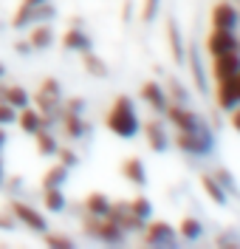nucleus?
Segmentation results:
<instances>
[{"label": "nucleus", "instance_id": "16", "mask_svg": "<svg viewBox=\"0 0 240 249\" xmlns=\"http://www.w3.org/2000/svg\"><path fill=\"white\" fill-rule=\"evenodd\" d=\"M63 48L65 51H77V54H82V51L94 48V43H91V37H88L80 26H71V29L65 31V37H63Z\"/></svg>", "mask_w": 240, "mask_h": 249}, {"label": "nucleus", "instance_id": "2", "mask_svg": "<svg viewBox=\"0 0 240 249\" xmlns=\"http://www.w3.org/2000/svg\"><path fill=\"white\" fill-rule=\"evenodd\" d=\"M176 144L178 150H184L190 156H209L215 150V133L207 122H201L195 130H178Z\"/></svg>", "mask_w": 240, "mask_h": 249}, {"label": "nucleus", "instance_id": "3", "mask_svg": "<svg viewBox=\"0 0 240 249\" xmlns=\"http://www.w3.org/2000/svg\"><path fill=\"white\" fill-rule=\"evenodd\" d=\"M85 232L96 238V241H102V244H108V247H122L125 244V230L111 221L108 215H88L85 213Z\"/></svg>", "mask_w": 240, "mask_h": 249}, {"label": "nucleus", "instance_id": "26", "mask_svg": "<svg viewBox=\"0 0 240 249\" xmlns=\"http://www.w3.org/2000/svg\"><path fill=\"white\" fill-rule=\"evenodd\" d=\"M108 210H111V198L108 196H102V193H91L88 198H85V213L88 215H108Z\"/></svg>", "mask_w": 240, "mask_h": 249}, {"label": "nucleus", "instance_id": "12", "mask_svg": "<svg viewBox=\"0 0 240 249\" xmlns=\"http://www.w3.org/2000/svg\"><path fill=\"white\" fill-rule=\"evenodd\" d=\"M238 23H240V15L232 3H218L212 9V29H232L235 31Z\"/></svg>", "mask_w": 240, "mask_h": 249}, {"label": "nucleus", "instance_id": "44", "mask_svg": "<svg viewBox=\"0 0 240 249\" xmlns=\"http://www.w3.org/2000/svg\"><path fill=\"white\" fill-rule=\"evenodd\" d=\"M0 181H3V161H0Z\"/></svg>", "mask_w": 240, "mask_h": 249}, {"label": "nucleus", "instance_id": "1", "mask_svg": "<svg viewBox=\"0 0 240 249\" xmlns=\"http://www.w3.org/2000/svg\"><path fill=\"white\" fill-rule=\"evenodd\" d=\"M105 124L111 127L116 136H122V139H133V136L142 130V122H139V113H136L133 99H130V96H116L113 105H111V110H108Z\"/></svg>", "mask_w": 240, "mask_h": 249}, {"label": "nucleus", "instance_id": "20", "mask_svg": "<svg viewBox=\"0 0 240 249\" xmlns=\"http://www.w3.org/2000/svg\"><path fill=\"white\" fill-rule=\"evenodd\" d=\"M29 91L23 88V85H3V93H0V102H9L12 108H26L29 105Z\"/></svg>", "mask_w": 240, "mask_h": 249}, {"label": "nucleus", "instance_id": "15", "mask_svg": "<svg viewBox=\"0 0 240 249\" xmlns=\"http://www.w3.org/2000/svg\"><path fill=\"white\" fill-rule=\"evenodd\" d=\"M144 136L150 142V147L156 150V153H164L167 147H170V136H167V130H164V124L159 119H150V122L144 124Z\"/></svg>", "mask_w": 240, "mask_h": 249}, {"label": "nucleus", "instance_id": "10", "mask_svg": "<svg viewBox=\"0 0 240 249\" xmlns=\"http://www.w3.org/2000/svg\"><path fill=\"white\" fill-rule=\"evenodd\" d=\"M167 116H170V122L176 124L178 130H195L198 124L204 122L198 113H192L187 105H178V102H173V105H167V110H164Z\"/></svg>", "mask_w": 240, "mask_h": 249}, {"label": "nucleus", "instance_id": "45", "mask_svg": "<svg viewBox=\"0 0 240 249\" xmlns=\"http://www.w3.org/2000/svg\"><path fill=\"white\" fill-rule=\"evenodd\" d=\"M238 91H240V74H238Z\"/></svg>", "mask_w": 240, "mask_h": 249}, {"label": "nucleus", "instance_id": "43", "mask_svg": "<svg viewBox=\"0 0 240 249\" xmlns=\"http://www.w3.org/2000/svg\"><path fill=\"white\" fill-rule=\"evenodd\" d=\"M6 77V68H3V62H0V79Z\"/></svg>", "mask_w": 240, "mask_h": 249}, {"label": "nucleus", "instance_id": "38", "mask_svg": "<svg viewBox=\"0 0 240 249\" xmlns=\"http://www.w3.org/2000/svg\"><path fill=\"white\" fill-rule=\"evenodd\" d=\"M82 108H85V102H82L80 96H71L68 105H65V110H74V113H82Z\"/></svg>", "mask_w": 240, "mask_h": 249}, {"label": "nucleus", "instance_id": "28", "mask_svg": "<svg viewBox=\"0 0 240 249\" xmlns=\"http://www.w3.org/2000/svg\"><path fill=\"white\" fill-rule=\"evenodd\" d=\"M34 139H37V150H40L43 156H54L57 153V147H60L57 139H54V133H51L48 127H43L40 133H34Z\"/></svg>", "mask_w": 240, "mask_h": 249}, {"label": "nucleus", "instance_id": "34", "mask_svg": "<svg viewBox=\"0 0 240 249\" xmlns=\"http://www.w3.org/2000/svg\"><path fill=\"white\" fill-rule=\"evenodd\" d=\"M57 159H60V164H65V167H68V170H71V167H77V164H80V156L74 153V150H71V147H57Z\"/></svg>", "mask_w": 240, "mask_h": 249}, {"label": "nucleus", "instance_id": "6", "mask_svg": "<svg viewBox=\"0 0 240 249\" xmlns=\"http://www.w3.org/2000/svg\"><path fill=\"white\" fill-rule=\"evenodd\" d=\"M12 215H15V221H20V224H26L32 232H46L48 230V221L43 213H37L32 204H26V201H12V210H9Z\"/></svg>", "mask_w": 240, "mask_h": 249}, {"label": "nucleus", "instance_id": "39", "mask_svg": "<svg viewBox=\"0 0 240 249\" xmlns=\"http://www.w3.org/2000/svg\"><path fill=\"white\" fill-rule=\"evenodd\" d=\"M0 230H6V232L15 230V215H12V213H9V215H0Z\"/></svg>", "mask_w": 240, "mask_h": 249}, {"label": "nucleus", "instance_id": "5", "mask_svg": "<svg viewBox=\"0 0 240 249\" xmlns=\"http://www.w3.org/2000/svg\"><path fill=\"white\" fill-rule=\"evenodd\" d=\"M147 247H176L178 244V230H173L167 221H153L144 227V238Z\"/></svg>", "mask_w": 240, "mask_h": 249}, {"label": "nucleus", "instance_id": "19", "mask_svg": "<svg viewBox=\"0 0 240 249\" xmlns=\"http://www.w3.org/2000/svg\"><path fill=\"white\" fill-rule=\"evenodd\" d=\"M201 187H204V193H207V196L218 204V207H226V201H229V193L221 187V181H218L212 173H204V176H201Z\"/></svg>", "mask_w": 240, "mask_h": 249}, {"label": "nucleus", "instance_id": "11", "mask_svg": "<svg viewBox=\"0 0 240 249\" xmlns=\"http://www.w3.org/2000/svg\"><path fill=\"white\" fill-rule=\"evenodd\" d=\"M215 99H218V108L221 110H232L240 105V91H238V77L232 79H221L218 82V91H215Z\"/></svg>", "mask_w": 240, "mask_h": 249}, {"label": "nucleus", "instance_id": "4", "mask_svg": "<svg viewBox=\"0 0 240 249\" xmlns=\"http://www.w3.org/2000/svg\"><path fill=\"white\" fill-rule=\"evenodd\" d=\"M34 105H37V110L46 116L48 127L54 124V116H57V113H63V93H60V82L54 77L43 79L40 91L34 96Z\"/></svg>", "mask_w": 240, "mask_h": 249}, {"label": "nucleus", "instance_id": "13", "mask_svg": "<svg viewBox=\"0 0 240 249\" xmlns=\"http://www.w3.org/2000/svg\"><path fill=\"white\" fill-rule=\"evenodd\" d=\"M17 124H20V127H23L29 136H34V133H40L43 127H48L46 116H43V113H40L37 108H29V105L17 110Z\"/></svg>", "mask_w": 240, "mask_h": 249}, {"label": "nucleus", "instance_id": "27", "mask_svg": "<svg viewBox=\"0 0 240 249\" xmlns=\"http://www.w3.org/2000/svg\"><path fill=\"white\" fill-rule=\"evenodd\" d=\"M204 235V224L198 221V218L187 215L181 221V227H178V238H184V241H198Z\"/></svg>", "mask_w": 240, "mask_h": 249}, {"label": "nucleus", "instance_id": "9", "mask_svg": "<svg viewBox=\"0 0 240 249\" xmlns=\"http://www.w3.org/2000/svg\"><path fill=\"white\" fill-rule=\"evenodd\" d=\"M108 218L116 221L125 232H133V230H144V221L142 218L133 215V210H130L128 201H119V204H111V210H108Z\"/></svg>", "mask_w": 240, "mask_h": 249}, {"label": "nucleus", "instance_id": "31", "mask_svg": "<svg viewBox=\"0 0 240 249\" xmlns=\"http://www.w3.org/2000/svg\"><path fill=\"white\" fill-rule=\"evenodd\" d=\"M190 65H192V77H195L198 91H207V77H204V68H201V54H198V51H192V54H190Z\"/></svg>", "mask_w": 240, "mask_h": 249}, {"label": "nucleus", "instance_id": "21", "mask_svg": "<svg viewBox=\"0 0 240 249\" xmlns=\"http://www.w3.org/2000/svg\"><path fill=\"white\" fill-rule=\"evenodd\" d=\"M122 173H125V178H128V181H133L136 187L147 184V170H144V161H142V159H136V156H133V159H128V161L122 164Z\"/></svg>", "mask_w": 240, "mask_h": 249}, {"label": "nucleus", "instance_id": "30", "mask_svg": "<svg viewBox=\"0 0 240 249\" xmlns=\"http://www.w3.org/2000/svg\"><path fill=\"white\" fill-rule=\"evenodd\" d=\"M130 204V210H133V215L136 218H142V221H147V218L153 215V204H150V198L147 196H136L133 201H128Z\"/></svg>", "mask_w": 240, "mask_h": 249}, {"label": "nucleus", "instance_id": "7", "mask_svg": "<svg viewBox=\"0 0 240 249\" xmlns=\"http://www.w3.org/2000/svg\"><path fill=\"white\" fill-rule=\"evenodd\" d=\"M207 51L212 57L226 54V51H240V40L235 37L232 29H212L207 37Z\"/></svg>", "mask_w": 240, "mask_h": 249}, {"label": "nucleus", "instance_id": "32", "mask_svg": "<svg viewBox=\"0 0 240 249\" xmlns=\"http://www.w3.org/2000/svg\"><path fill=\"white\" fill-rule=\"evenodd\" d=\"M167 99H170V102H178V105H187L190 93H187L184 85H178V79H170V85H167Z\"/></svg>", "mask_w": 240, "mask_h": 249}, {"label": "nucleus", "instance_id": "22", "mask_svg": "<svg viewBox=\"0 0 240 249\" xmlns=\"http://www.w3.org/2000/svg\"><path fill=\"white\" fill-rule=\"evenodd\" d=\"M167 40H170L173 60H176V62H184V57H187V48H184V40H181V31H178V23H176V20H170V23H167Z\"/></svg>", "mask_w": 240, "mask_h": 249}, {"label": "nucleus", "instance_id": "41", "mask_svg": "<svg viewBox=\"0 0 240 249\" xmlns=\"http://www.w3.org/2000/svg\"><path fill=\"white\" fill-rule=\"evenodd\" d=\"M232 127L240 133V108H232Z\"/></svg>", "mask_w": 240, "mask_h": 249}, {"label": "nucleus", "instance_id": "14", "mask_svg": "<svg viewBox=\"0 0 240 249\" xmlns=\"http://www.w3.org/2000/svg\"><path fill=\"white\" fill-rule=\"evenodd\" d=\"M142 99H144V102H147L153 110H161V113H164V110H167V105H170L167 91L161 88L156 79H150V82H144V85H142Z\"/></svg>", "mask_w": 240, "mask_h": 249}, {"label": "nucleus", "instance_id": "17", "mask_svg": "<svg viewBox=\"0 0 240 249\" xmlns=\"http://www.w3.org/2000/svg\"><path fill=\"white\" fill-rule=\"evenodd\" d=\"M29 43H32L34 51H46V48H51V43H54V29L48 26V23H34V26H29Z\"/></svg>", "mask_w": 240, "mask_h": 249}, {"label": "nucleus", "instance_id": "36", "mask_svg": "<svg viewBox=\"0 0 240 249\" xmlns=\"http://www.w3.org/2000/svg\"><path fill=\"white\" fill-rule=\"evenodd\" d=\"M215 178L221 181V187H224L226 193H238V184H235V178H232V173H229V170H224V167H221V170H215Z\"/></svg>", "mask_w": 240, "mask_h": 249}, {"label": "nucleus", "instance_id": "29", "mask_svg": "<svg viewBox=\"0 0 240 249\" xmlns=\"http://www.w3.org/2000/svg\"><path fill=\"white\" fill-rule=\"evenodd\" d=\"M65 181H68V167H65V164H54V167L43 176V187H63Z\"/></svg>", "mask_w": 240, "mask_h": 249}, {"label": "nucleus", "instance_id": "40", "mask_svg": "<svg viewBox=\"0 0 240 249\" xmlns=\"http://www.w3.org/2000/svg\"><path fill=\"white\" fill-rule=\"evenodd\" d=\"M17 54H23V57H29V54H32L34 48H32V43H17Z\"/></svg>", "mask_w": 240, "mask_h": 249}, {"label": "nucleus", "instance_id": "25", "mask_svg": "<svg viewBox=\"0 0 240 249\" xmlns=\"http://www.w3.org/2000/svg\"><path fill=\"white\" fill-rule=\"evenodd\" d=\"M82 62H85V71H88L91 77H96V79H105V77H108V65H105V62L94 54V48L82 51Z\"/></svg>", "mask_w": 240, "mask_h": 249}, {"label": "nucleus", "instance_id": "35", "mask_svg": "<svg viewBox=\"0 0 240 249\" xmlns=\"http://www.w3.org/2000/svg\"><path fill=\"white\" fill-rule=\"evenodd\" d=\"M17 122V108H12L9 102H0V127Z\"/></svg>", "mask_w": 240, "mask_h": 249}, {"label": "nucleus", "instance_id": "23", "mask_svg": "<svg viewBox=\"0 0 240 249\" xmlns=\"http://www.w3.org/2000/svg\"><path fill=\"white\" fill-rule=\"evenodd\" d=\"M40 3H46V0H23L20 9H17V15L12 17V29H29L32 26V12Z\"/></svg>", "mask_w": 240, "mask_h": 249}, {"label": "nucleus", "instance_id": "18", "mask_svg": "<svg viewBox=\"0 0 240 249\" xmlns=\"http://www.w3.org/2000/svg\"><path fill=\"white\" fill-rule=\"evenodd\" d=\"M63 130L68 133V139H82L91 127L82 119V113H74V110H63Z\"/></svg>", "mask_w": 240, "mask_h": 249}, {"label": "nucleus", "instance_id": "24", "mask_svg": "<svg viewBox=\"0 0 240 249\" xmlns=\"http://www.w3.org/2000/svg\"><path fill=\"white\" fill-rule=\"evenodd\" d=\"M43 201H46L48 213H63L68 207V201L63 196V187H43Z\"/></svg>", "mask_w": 240, "mask_h": 249}, {"label": "nucleus", "instance_id": "8", "mask_svg": "<svg viewBox=\"0 0 240 249\" xmlns=\"http://www.w3.org/2000/svg\"><path fill=\"white\" fill-rule=\"evenodd\" d=\"M212 74L215 79H232L240 74V51H226V54H218L215 62H212Z\"/></svg>", "mask_w": 240, "mask_h": 249}, {"label": "nucleus", "instance_id": "37", "mask_svg": "<svg viewBox=\"0 0 240 249\" xmlns=\"http://www.w3.org/2000/svg\"><path fill=\"white\" fill-rule=\"evenodd\" d=\"M159 3L161 0H144V12H142L144 23H153V20H156V15H159Z\"/></svg>", "mask_w": 240, "mask_h": 249}, {"label": "nucleus", "instance_id": "42", "mask_svg": "<svg viewBox=\"0 0 240 249\" xmlns=\"http://www.w3.org/2000/svg\"><path fill=\"white\" fill-rule=\"evenodd\" d=\"M6 144V127H0V147Z\"/></svg>", "mask_w": 240, "mask_h": 249}, {"label": "nucleus", "instance_id": "33", "mask_svg": "<svg viewBox=\"0 0 240 249\" xmlns=\"http://www.w3.org/2000/svg\"><path fill=\"white\" fill-rule=\"evenodd\" d=\"M46 235V244L48 247H57V249H71V247H77V244H74V238H68V235L65 232H43Z\"/></svg>", "mask_w": 240, "mask_h": 249}]
</instances>
